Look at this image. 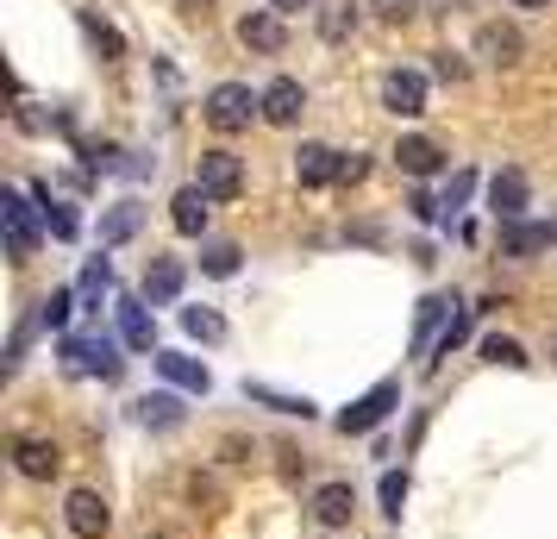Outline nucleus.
Listing matches in <instances>:
<instances>
[{
    "mask_svg": "<svg viewBox=\"0 0 557 539\" xmlns=\"http://www.w3.org/2000/svg\"><path fill=\"white\" fill-rule=\"evenodd\" d=\"M251 113H263V95H251L245 82H220V88L207 95V126L213 132H245Z\"/></svg>",
    "mask_w": 557,
    "mask_h": 539,
    "instance_id": "nucleus-1",
    "label": "nucleus"
},
{
    "mask_svg": "<svg viewBox=\"0 0 557 539\" xmlns=\"http://www.w3.org/2000/svg\"><path fill=\"white\" fill-rule=\"evenodd\" d=\"M0 220H7V252L26 264V257L38 252V207H32L20 188H7V195H0Z\"/></svg>",
    "mask_w": 557,
    "mask_h": 539,
    "instance_id": "nucleus-2",
    "label": "nucleus"
},
{
    "mask_svg": "<svg viewBox=\"0 0 557 539\" xmlns=\"http://www.w3.org/2000/svg\"><path fill=\"white\" fill-rule=\"evenodd\" d=\"M63 520H70V534H76V539H107V527H113V509L101 502V489H70Z\"/></svg>",
    "mask_w": 557,
    "mask_h": 539,
    "instance_id": "nucleus-3",
    "label": "nucleus"
},
{
    "mask_svg": "<svg viewBox=\"0 0 557 539\" xmlns=\"http://www.w3.org/2000/svg\"><path fill=\"white\" fill-rule=\"evenodd\" d=\"M401 402V383H376L370 395H357L351 408L338 414V433H370V427H382V414Z\"/></svg>",
    "mask_w": 557,
    "mask_h": 539,
    "instance_id": "nucleus-4",
    "label": "nucleus"
},
{
    "mask_svg": "<svg viewBox=\"0 0 557 539\" xmlns=\"http://www.w3.org/2000/svg\"><path fill=\"white\" fill-rule=\"evenodd\" d=\"M13 464H20V477H32V483H51L57 470H63V452H57V439H13Z\"/></svg>",
    "mask_w": 557,
    "mask_h": 539,
    "instance_id": "nucleus-5",
    "label": "nucleus"
},
{
    "mask_svg": "<svg viewBox=\"0 0 557 539\" xmlns=\"http://www.w3.org/2000/svg\"><path fill=\"white\" fill-rule=\"evenodd\" d=\"M527 201H532V182H527V170H513L507 163L502 176L488 182V207H495V220H527Z\"/></svg>",
    "mask_w": 557,
    "mask_h": 539,
    "instance_id": "nucleus-6",
    "label": "nucleus"
},
{
    "mask_svg": "<svg viewBox=\"0 0 557 539\" xmlns=\"http://www.w3.org/2000/svg\"><path fill=\"white\" fill-rule=\"evenodd\" d=\"M195 182H201L213 201H232V195L245 188V163H238L232 151H201V176Z\"/></svg>",
    "mask_w": 557,
    "mask_h": 539,
    "instance_id": "nucleus-7",
    "label": "nucleus"
},
{
    "mask_svg": "<svg viewBox=\"0 0 557 539\" xmlns=\"http://www.w3.org/2000/svg\"><path fill=\"white\" fill-rule=\"evenodd\" d=\"M382 107L401 113V120L426 113V76H420V70H388V82H382Z\"/></svg>",
    "mask_w": 557,
    "mask_h": 539,
    "instance_id": "nucleus-8",
    "label": "nucleus"
},
{
    "mask_svg": "<svg viewBox=\"0 0 557 539\" xmlns=\"http://www.w3.org/2000/svg\"><path fill=\"white\" fill-rule=\"evenodd\" d=\"M63 358H70V370L120 377V358H113V339H107V333H95V339H63Z\"/></svg>",
    "mask_w": 557,
    "mask_h": 539,
    "instance_id": "nucleus-9",
    "label": "nucleus"
},
{
    "mask_svg": "<svg viewBox=\"0 0 557 539\" xmlns=\"http://www.w3.org/2000/svg\"><path fill=\"white\" fill-rule=\"evenodd\" d=\"M238 38H245V51L276 57L282 45H288V26H282L276 7H263V13H245V20H238Z\"/></svg>",
    "mask_w": 557,
    "mask_h": 539,
    "instance_id": "nucleus-10",
    "label": "nucleus"
},
{
    "mask_svg": "<svg viewBox=\"0 0 557 539\" xmlns=\"http://www.w3.org/2000/svg\"><path fill=\"white\" fill-rule=\"evenodd\" d=\"M207 213H213V195H207L201 182L176 188V201H170V220H176L182 238H201V232H207Z\"/></svg>",
    "mask_w": 557,
    "mask_h": 539,
    "instance_id": "nucleus-11",
    "label": "nucleus"
},
{
    "mask_svg": "<svg viewBox=\"0 0 557 539\" xmlns=\"http://www.w3.org/2000/svg\"><path fill=\"white\" fill-rule=\"evenodd\" d=\"M301 107H307V88L295 76H276L270 88H263V120H270V126H295Z\"/></svg>",
    "mask_w": 557,
    "mask_h": 539,
    "instance_id": "nucleus-12",
    "label": "nucleus"
},
{
    "mask_svg": "<svg viewBox=\"0 0 557 539\" xmlns=\"http://www.w3.org/2000/svg\"><path fill=\"white\" fill-rule=\"evenodd\" d=\"M476 51L488 57L495 70H513V63L527 57V38H520V26H502V20H495V26L476 32Z\"/></svg>",
    "mask_w": 557,
    "mask_h": 539,
    "instance_id": "nucleus-13",
    "label": "nucleus"
},
{
    "mask_svg": "<svg viewBox=\"0 0 557 539\" xmlns=\"http://www.w3.org/2000/svg\"><path fill=\"white\" fill-rule=\"evenodd\" d=\"M557 238V220H507L502 226V252L507 257H532V252H545Z\"/></svg>",
    "mask_w": 557,
    "mask_h": 539,
    "instance_id": "nucleus-14",
    "label": "nucleus"
},
{
    "mask_svg": "<svg viewBox=\"0 0 557 539\" xmlns=\"http://www.w3.org/2000/svg\"><path fill=\"white\" fill-rule=\"evenodd\" d=\"M157 377H170L176 389H188V395H207L213 389V377H207V364H195V358H182V352H157Z\"/></svg>",
    "mask_w": 557,
    "mask_h": 539,
    "instance_id": "nucleus-15",
    "label": "nucleus"
},
{
    "mask_svg": "<svg viewBox=\"0 0 557 539\" xmlns=\"http://www.w3.org/2000/svg\"><path fill=\"white\" fill-rule=\"evenodd\" d=\"M351 509H357L351 483H326L320 495H313V520H320L326 534H338V527H351Z\"/></svg>",
    "mask_w": 557,
    "mask_h": 539,
    "instance_id": "nucleus-16",
    "label": "nucleus"
},
{
    "mask_svg": "<svg viewBox=\"0 0 557 539\" xmlns=\"http://www.w3.org/2000/svg\"><path fill=\"white\" fill-rule=\"evenodd\" d=\"M338 176V151H326V145H301L295 151V182L301 188H320V182Z\"/></svg>",
    "mask_w": 557,
    "mask_h": 539,
    "instance_id": "nucleus-17",
    "label": "nucleus"
},
{
    "mask_svg": "<svg viewBox=\"0 0 557 539\" xmlns=\"http://www.w3.org/2000/svg\"><path fill=\"white\" fill-rule=\"evenodd\" d=\"M395 163H401L407 176H438L445 151H438L432 138H401V145H395Z\"/></svg>",
    "mask_w": 557,
    "mask_h": 539,
    "instance_id": "nucleus-18",
    "label": "nucleus"
},
{
    "mask_svg": "<svg viewBox=\"0 0 557 539\" xmlns=\"http://www.w3.org/2000/svg\"><path fill=\"white\" fill-rule=\"evenodd\" d=\"M176 295H182V264L176 257H157L151 270H145V302L163 308V302H176Z\"/></svg>",
    "mask_w": 557,
    "mask_h": 539,
    "instance_id": "nucleus-19",
    "label": "nucleus"
},
{
    "mask_svg": "<svg viewBox=\"0 0 557 539\" xmlns=\"http://www.w3.org/2000/svg\"><path fill=\"white\" fill-rule=\"evenodd\" d=\"M138 420L157 427V433H170V427H182V402L176 395H145V402H138Z\"/></svg>",
    "mask_w": 557,
    "mask_h": 539,
    "instance_id": "nucleus-20",
    "label": "nucleus"
},
{
    "mask_svg": "<svg viewBox=\"0 0 557 539\" xmlns=\"http://www.w3.org/2000/svg\"><path fill=\"white\" fill-rule=\"evenodd\" d=\"M482 358L488 364H507V370H527V345H520V339H502V333H488L482 339Z\"/></svg>",
    "mask_w": 557,
    "mask_h": 539,
    "instance_id": "nucleus-21",
    "label": "nucleus"
},
{
    "mask_svg": "<svg viewBox=\"0 0 557 539\" xmlns=\"http://www.w3.org/2000/svg\"><path fill=\"white\" fill-rule=\"evenodd\" d=\"M245 395H251V402H270V408L276 414H313V402H307V395H282V389H270V383H245Z\"/></svg>",
    "mask_w": 557,
    "mask_h": 539,
    "instance_id": "nucleus-22",
    "label": "nucleus"
},
{
    "mask_svg": "<svg viewBox=\"0 0 557 539\" xmlns=\"http://www.w3.org/2000/svg\"><path fill=\"white\" fill-rule=\"evenodd\" d=\"M120 333H126V345L132 352H151V320H145V308H138V302H126V308H120Z\"/></svg>",
    "mask_w": 557,
    "mask_h": 539,
    "instance_id": "nucleus-23",
    "label": "nucleus"
},
{
    "mask_svg": "<svg viewBox=\"0 0 557 539\" xmlns=\"http://www.w3.org/2000/svg\"><path fill=\"white\" fill-rule=\"evenodd\" d=\"M238 257H245V252H238L232 238H220V245H207V252H201V270H207V277H238Z\"/></svg>",
    "mask_w": 557,
    "mask_h": 539,
    "instance_id": "nucleus-24",
    "label": "nucleus"
},
{
    "mask_svg": "<svg viewBox=\"0 0 557 539\" xmlns=\"http://www.w3.org/2000/svg\"><path fill=\"white\" fill-rule=\"evenodd\" d=\"M182 327H188V339H207V345L226 339V320H220L213 308H182Z\"/></svg>",
    "mask_w": 557,
    "mask_h": 539,
    "instance_id": "nucleus-25",
    "label": "nucleus"
},
{
    "mask_svg": "<svg viewBox=\"0 0 557 539\" xmlns=\"http://www.w3.org/2000/svg\"><path fill=\"white\" fill-rule=\"evenodd\" d=\"M132 232H138V201H120L101 220V238H107V245H120V238H132Z\"/></svg>",
    "mask_w": 557,
    "mask_h": 539,
    "instance_id": "nucleus-26",
    "label": "nucleus"
},
{
    "mask_svg": "<svg viewBox=\"0 0 557 539\" xmlns=\"http://www.w3.org/2000/svg\"><path fill=\"white\" fill-rule=\"evenodd\" d=\"M451 308H457V302H445V295H426V302H420V327H413V345H420V352H426L432 327H438V320H445Z\"/></svg>",
    "mask_w": 557,
    "mask_h": 539,
    "instance_id": "nucleus-27",
    "label": "nucleus"
},
{
    "mask_svg": "<svg viewBox=\"0 0 557 539\" xmlns=\"http://www.w3.org/2000/svg\"><path fill=\"white\" fill-rule=\"evenodd\" d=\"M70 308H76V295H70V289H51V295L38 302V327H63Z\"/></svg>",
    "mask_w": 557,
    "mask_h": 539,
    "instance_id": "nucleus-28",
    "label": "nucleus"
},
{
    "mask_svg": "<svg viewBox=\"0 0 557 539\" xmlns=\"http://www.w3.org/2000/svg\"><path fill=\"white\" fill-rule=\"evenodd\" d=\"M351 26H357V7H351V0H338V7H326V13H320V32H326L332 45H338Z\"/></svg>",
    "mask_w": 557,
    "mask_h": 539,
    "instance_id": "nucleus-29",
    "label": "nucleus"
},
{
    "mask_svg": "<svg viewBox=\"0 0 557 539\" xmlns=\"http://www.w3.org/2000/svg\"><path fill=\"white\" fill-rule=\"evenodd\" d=\"M107 283H113V270H107V257H88V270H82V302H101Z\"/></svg>",
    "mask_w": 557,
    "mask_h": 539,
    "instance_id": "nucleus-30",
    "label": "nucleus"
},
{
    "mask_svg": "<svg viewBox=\"0 0 557 539\" xmlns=\"http://www.w3.org/2000/svg\"><path fill=\"white\" fill-rule=\"evenodd\" d=\"M38 195H45V226H51L57 238H76V213L63 201H51V188H38Z\"/></svg>",
    "mask_w": 557,
    "mask_h": 539,
    "instance_id": "nucleus-31",
    "label": "nucleus"
},
{
    "mask_svg": "<svg viewBox=\"0 0 557 539\" xmlns=\"http://www.w3.org/2000/svg\"><path fill=\"white\" fill-rule=\"evenodd\" d=\"M401 502H407V470H388V477H382V514L401 520Z\"/></svg>",
    "mask_w": 557,
    "mask_h": 539,
    "instance_id": "nucleus-32",
    "label": "nucleus"
},
{
    "mask_svg": "<svg viewBox=\"0 0 557 539\" xmlns=\"http://www.w3.org/2000/svg\"><path fill=\"white\" fill-rule=\"evenodd\" d=\"M463 333H470V308L457 302L451 320H445V333H438V358H451V345H463Z\"/></svg>",
    "mask_w": 557,
    "mask_h": 539,
    "instance_id": "nucleus-33",
    "label": "nucleus"
},
{
    "mask_svg": "<svg viewBox=\"0 0 557 539\" xmlns=\"http://www.w3.org/2000/svg\"><path fill=\"white\" fill-rule=\"evenodd\" d=\"M363 176H370V157H363V151H338V176H332V182H338V188H351V182H363Z\"/></svg>",
    "mask_w": 557,
    "mask_h": 539,
    "instance_id": "nucleus-34",
    "label": "nucleus"
},
{
    "mask_svg": "<svg viewBox=\"0 0 557 539\" xmlns=\"http://www.w3.org/2000/svg\"><path fill=\"white\" fill-rule=\"evenodd\" d=\"M432 76H438V82H463V76H470V63H463L457 51H438V57H432Z\"/></svg>",
    "mask_w": 557,
    "mask_h": 539,
    "instance_id": "nucleus-35",
    "label": "nucleus"
},
{
    "mask_svg": "<svg viewBox=\"0 0 557 539\" xmlns=\"http://www.w3.org/2000/svg\"><path fill=\"white\" fill-rule=\"evenodd\" d=\"M470 188H476V176H470V170H457L451 188H445V207H463V201H470Z\"/></svg>",
    "mask_w": 557,
    "mask_h": 539,
    "instance_id": "nucleus-36",
    "label": "nucleus"
},
{
    "mask_svg": "<svg viewBox=\"0 0 557 539\" xmlns=\"http://www.w3.org/2000/svg\"><path fill=\"white\" fill-rule=\"evenodd\" d=\"M407 213H413V220H438V201H432V195H413V201H407Z\"/></svg>",
    "mask_w": 557,
    "mask_h": 539,
    "instance_id": "nucleus-37",
    "label": "nucleus"
},
{
    "mask_svg": "<svg viewBox=\"0 0 557 539\" xmlns=\"http://www.w3.org/2000/svg\"><path fill=\"white\" fill-rule=\"evenodd\" d=\"M270 7H276V13H282V20H288V13H301V7H307V0H270Z\"/></svg>",
    "mask_w": 557,
    "mask_h": 539,
    "instance_id": "nucleus-38",
    "label": "nucleus"
},
{
    "mask_svg": "<svg viewBox=\"0 0 557 539\" xmlns=\"http://www.w3.org/2000/svg\"><path fill=\"white\" fill-rule=\"evenodd\" d=\"M182 7H188V13H207V7H213V0H182Z\"/></svg>",
    "mask_w": 557,
    "mask_h": 539,
    "instance_id": "nucleus-39",
    "label": "nucleus"
},
{
    "mask_svg": "<svg viewBox=\"0 0 557 539\" xmlns=\"http://www.w3.org/2000/svg\"><path fill=\"white\" fill-rule=\"evenodd\" d=\"M513 7H552V0H513Z\"/></svg>",
    "mask_w": 557,
    "mask_h": 539,
    "instance_id": "nucleus-40",
    "label": "nucleus"
}]
</instances>
